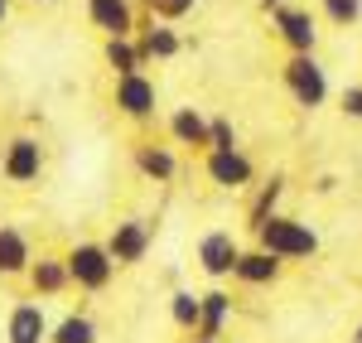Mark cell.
Returning <instances> with one entry per match:
<instances>
[{
	"label": "cell",
	"mask_w": 362,
	"mask_h": 343,
	"mask_svg": "<svg viewBox=\"0 0 362 343\" xmlns=\"http://www.w3.org/2000/svg\"><path fill=\"white\" fill-rule=\"evenodd\" d=\"M256 247L271 252L276 261H309L319 257V232L300 218H290V213H276L256 228Z\"/></svg>",
	"instance_id": "cell-1"
},
{
	"label": "cell",
	"mask_w": 362,
	"mask_h": 343,
	"mask_svg": "<svg viewBox=\"0 0 362 343\" xmlns=\"http://www.w3.org/2000/svg\"><path fill=\"white\" fill-rule=\"evenodd\" d=\"M63 261H68V281L78 290H87V295H102L116 276V261L107 257L102 242H73V247L63 252Z\"/></svg>",
	"instance_id": "cell-2"
},
{
	"label": "cell",
	"mask_w": 362,
	"mask_h": 343,
	"mask_svg": "<svg viewBox=\"0 0 362 343\" xmlns=\"http://www.w3.org/2000/svg\"><path fill=\"white\" fill-rule=\"evenodd\" d=\"M280 78H285V87H290L295 107H305V112H314V107L329 102V73L319 68L314 54H290V63L280 68Z\"/></svg>",
	"instance_id": "cell-3"
},
{
	"label": "cell",
	"mask_w": 362,
	"mask_h": 343,
	"mask_svg": "<svg viewBox=\"0 0 362 343\" xmlns=\"http://www.w3.org/2000/svg\"><path fill=\"white\" fill-rule=\"evenodd\" d=\"M0 174H5V184H39V174H44V141L39 136H15V141L5 145V155H0Z\"/></svg>",
	"instance_id": "cell-4"
},
{
	"label": "cell",
	"mask_w": 362,
	"mask_h": 343,
	"mask_svg": "<svg viewBox=\"0 0 362 343\" xmlns=\"http://www.w3.org/2000/svg\"><path fill=\"white\" fill-rule=\"evenodd\" d=\"M198 271H203V276H213V281H227V276H232V271H237V261H242V242H237V237H232V232H203V237H198Z\"/></svg>",
	"instance_id": "cell-5"
},
{
	"label": "cell",
	"mask_w": 362,
	"mask_h": 343,
	"mask_svg": "<svg viewBox=\"0 0 362 343\" xmlns=\"http://www.w3.org/2000/svg\"><path fill=\"white\" fill-rule=\"evenodd\" d=\"M150 242H155L150 223H140V218H121L102 247H107V257H112V261H116V271H121V266H136V261L150 257Z\"/></svg>",
	"instance_id": "cell-6"
},
{
	"label": "cell",
	"mask_w": 362,
	"mask_h": 343,
	"mask_svg": "<svg viewBox=\"0 0 362 343\" xmlns=\"http://www.w3.org/2000/svg\"><path fill=\"white\" fill-rule=\"evenodd\" d=\"M203 174H208V184H218L227 194H242V189H251V179H256V165H251L242 150H208L203 155Z\"/></svg>",
	"instance_id": "cell-7"
},
{
	"label": "cell",
	"mask_w": 362,
	"mask_h": 343,
	"mask_svg": "<svg viewBox=\"0 0 362 343\" xmlns=\"http://www.w3.org/2000/svg\"><path fill=\"white\" fill-rule=\"evenodd\" d=\"M49 315H44V300H15L10 315H5V343H49Z\"/></svg>",
	"instance_id": "cell-8"
},
{
	"label": "cell",
	"mask_w": 362,
	"mask_h": 343,
	"mask_svg": "<svg viewBox=\"0 0 362 343\" xmlns=\"http://www.w3.org/2000/svg\"><path fill=\"white\" fill-rule=\"evenodd\" d=\"M271 25H276L280 44H285L290 54H314V44H319V25H314L309 10H300V5H280V10H271Z\"/></svg>",
	"instance_id": "cell-9"
},
{
	"label": "cell",
	"mask_w": 362,
	"mask_h": 343,
	"mask_svg": "<svg viewBox=\"0 0 362 343\" xmlns=\"http://www.w3.org/2000/svg\"><path fill=\"white\" fill-rule=\"evenodd\" d=\"M155 102H160V92H155V78H145V73L116 78L112 107H116L121 116H131V121H150V116H155Z\"/></svg>",
	"instance_id": "cell-10"
},
{
	"label": "cell",
	"mask_w": 362,
	"mask_h": 343,
	"mask_svg": "<svg viewBox=\"0 0 362 343\" xmlns=\"http://www.w3.org/2000/svg\"><path fill=\"white\" fill-rule=\"evenodd\" d=\"M25 281H29V295H34V300H54V295H63V290H73L68 261L58 257V252H39L34 266L25 271Z\"/></svg>",
	"instance_id": "cell-11"
},
{
	"label": "cell",
	"mask_w": 362,
	"mask_h": 343,
	"mask_svg": "<svg viewBox=\"0 0 362 343\" xmlns=\"http://www.w3.org/2000/svg\"><path fill=\"white\" fill-rule=\"evenodd\" d=\"M87 20L107 39H136V10L131 0H87Z\"/></svg>",
	"instance_id": "cell-12"
},
{
	"label": "cell",
	"mask_w": 362,
	"mask_h": 343,
	"mask_svg": "<svg viewBox=\"0 0 362 343\" xmlns=\"http://www.w3.org/2000/svg\"><path fill=\"white\" fill-rule=\"evenodd\" d=\"M280 276H285V261H276L271 252H261V247H251V252H242V261H237V271H232V281L237 286H276Z\"/></svg>",
	"instance_id": "cell-13"
},
{
	"label": "cell",
	"mask_w": 362,
	"mask_h": 343,
	"mask_svg": "<svg viewBox=\"0 0 362 343\" xmlns=\"http://www.w3.org/2000/svg\"><path fill=\"white\" fill-rule=\"evenodd\" d=\"M232 315H237V300H232L227 290H208V295H203V319H198L194 339H213V343H218L227 334Z\"/></svg>",
	"instance_id": "cell-14"
},
{
	"label": "cell",
	"mask_w": 362,
	"mask_h": 343,
	"mask_svg": "<svg viewBox=\"0 0 362 343\" xmlns=\"http://www.w3.org/2000/svg\"><path fill=\"white\" fill-rule=\"evenodd\" d=\"M136 49H140V58H145V63H150V58H155V63H169V58H179L184 39H179V34H174L169 25L150 20V25H145V29L136 34Z\"/></svg>",
	"instance_id": "cell-15"
},
{
	"label": "cell",
	"mask_w": 362,
	"mask_h": 343,
	"mask_svg": "<svg viewBox=\"0 0 362 343\" xmlns=\"http://www.w3.org/2000/svg\"><path fill=\"white\" fill-rule=\"evenodd\" d=\"M29 266H34L29 237L20 228H10V223H0V276H25Z\"/></svg>",
	"instance_id": "cell-16"
},
{
	"label": "cell",
	"mask_w": 362,
	"mask_h": 343,
	"mask_svg": "<svg viewBox=\"0 0 362 343\" xmlns=\"http://www.w3.org/2000/svg\"><path fill=\"white\" fill-rule=\"evenodd\" d=\"M136 170L145 174V179H155V184H174V174H179V160H174V150H169V145L140 141V145H136Z\"/></svg>",
	"instance_id": "cell-17"
},
{
	"label": "cell",
	"mask_w": 362,
	"mask_h": 343,
	"mask_svg": "<svg viewBox=\"0 0 362 343\" xmlns=\"http://www.w3.org/2000/svg\"><path fill=\"white\" fill-rule=\"evenodd\" d=\"M169 136L179 145H189V150L208 155V116L198 112V107H179V112L169 116Z\"/></svg>",
	"instance_id": "cell-18"
},
{
	"label": "cell",
	"mask_w": 362,
	"mask_h": 343,
	"mask_svg": "<svg viewBox=\"0 0 362 343\" xmlns=\"http://www.w3.org/2000/svg\"><path fill=\"white\" fill-rule=\"evenodd\" d=\"M97 319L87 315V310H68V315L58 319L54 329H49V343H97Z\"/></svg>",
	"instance_id": "cell-19"
},
{
	"label": "cell",
	"mask_w": 362,
	"mask_h": 343,
	"mask_svg": "<svg viewBox=\"0 0 362 343\" xmlns=\"http://www.w3.org/2000/svg\"><path fill=\"white\" fill-rule=\"evenodd\" d=\"M280 199H285V174H271V184H261V194H256V199H251V208H247L251 232L261 228L266 218H276V213H280Z\"/></svg>",
	"instance_id": "cell-20"
},
{
	"label": "cell",
	"mask_w": 362,
	"mask_h": 343,
	"mask_svg": "<svg viewBox=\"0 0 362 343\" xmlns=\"http://www.w3.org/2000/svg\"><path fill=\"white\" fill-rule=\"evenodd\" d=\"M102 58H107V68H112L116 78H131V73H140V68H145L136 39H107V44H102Z\"/></svg>",
	"instance_id": "cell-21"
},
{
	"label": "cell",
	"mask_w": 362,
	"mask_h": 343,
	"mask_svg": "<svg viewBox=\"0 0 362 343\" xmlns=\"http://www.w3.org/2000/svg\"><path fill=\"white\" fill-rule=\"evenodd\" d=\"M169 319H174V329L198 334V319H203V295H194V290H174V295H169Z\"/></svg>",
	"instance_id": "cell-22"
},
{
	"label": "cell",
	"mask_w": 362,
	"mask_h": 343,
	"mask_svg": "<svg viewBox=\"0 0 362 343\" xmlns=\"http://www.w3.org/2000/svg\"><path fill=\"white\" fill-rule=\"evenodd\" d=\"M208 150H242L237 145V126L227 116H208Z\"/></svg>",
	"instance_id": "cell-23"
},
{
	"label": "cell",
	"mask_w": 362,
	"mask_h": 343,
	"mask_svg": "<svg viewBox=\"0 0 362 343\" xmlns=\"http://www.w3.org/2000/svg\"><path fill=\"white\" fill-rule=\"evenodd\" d=\"M194 5H198V0H145L150 20H160V25H169V20H184Z\"/></svg>",
	"instance_id": "cell-24"
},
{
	"label": "cell",
	"mask_w": 362,
	"mask_h": 343,
	"mask_svg": "<svg viewBox=\"0 0 362 343\" xmlns=\"http://www.w3.org/2000/svg\"><path fill=\"white\" fill-rule=\"evenodd\" d=\"M324 15L334 25H358L362 20V0H324Z\"/></svg>",
	"instance_id": "cell-25"
},
{
	"label": "cell",
	"mask_w": 362,
	"mask_h": 343,
	"mask_svg": "<svg viewBox=\"0 0 362 343\" xmlns=\"http://www.w3.org/2000/svg\"><path fill=\"white\" fill-rule=\"evenodd\" d=\"M343 116H353V121H362V87H343Z\"/></svg>",
	"instance_id": "cell-26"
},
{
	"label": "cell",
	"mask_w": 362,
	"mask_h": 343,
	"mask_svg": "<svg viewBox=\"0 0 362 343\" xmlns=\"http://www.w3.org/2000/svg\"><path fill=\"white\" fill-rule=\"evenodd\" d=\"M266 10H280V5H295V0H261Z\"/></svg>",
	"instance_id": "cell-27"
},
{
	"label": "cell",
	"mask_w": 362,
	"mask_h": 343,
	"mask_svg": "<svg viewBox=\"0 0 362 343\" xmlns=\"http://www.w3.org/2000/svg\"><path fill=\"white\" fill-rule=\"evenodd\" d=\"M5 20H10V0H0V25H5Z\"/></svg>",
	"instance_id": "cell-28"
},
{
	"label": "cell",
	"mask_w": 362,
	"mask_h": 343,
	"mask_svg": "<svg viewBox=\"0 0 362 343\" xmlns=\"http://www.w3.org/2000/svg\"><path fill=\"white\" fill-rule=\"evenodd\" d=\"M348 343H362V324H358V329H353V339H348Z\"/></svg>",
	"instance_id": "cell-29"
},
{
	"label": "cell",
	"mask_w": 362,
	"mask_h": 343,
	"mask_svg": "<svg viewBox=\"0 0 362 343\" xmlns=\"http://www.w3.org/2000/svg\"><path fill=\"white\" fill-rule=\"evenodd\" d=\"M29 5H49V0H29Z\"/></svg>",
	"instance_id": "cell-30"
},
{
	"label": "cell",
	"mask_w": 362,
	"mask_h": 343,
	"mask_svg": "<svg viewBox=\"0 0 362 343\" xmlns=\"http://www.w3.org/2000/svg\"><path fill=\"white\" fill-rule=\"evenodd\" d=\"M194 343H213V339H194Z\"/></svg>",
	"instance_id": "cell-31"
}]
</instances>
